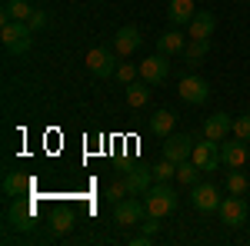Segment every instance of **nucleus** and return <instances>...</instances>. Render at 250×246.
Segmentation results:
<instances>
[{"label": "nucleus", "mask_w": 250, "mask_h": 246, "mask_svg": "<svg viewBox=\"0 0 250 246\" xmlns=\"http://www.w3.org/2000/svg\"><path fill=\"white\" fill-rule=\"evenodd\" d=\"M144 196H147V200H144V203H147V213H150V216H157V220L170 216L173 209H177V200H180V193H177L167 180H157V183L147 189Z\"/></svg>", "instance_id": "1"}, {"label": "nucleus", "mask_w": 250, "mask_h": 246, "mask_svg": "<svg viewBox=\"0 0 250 246\" xmlns=\"http://www.w3.org/2000/svg\"><path fill=\"white\" fill-rule=\"evenodd\" d=\"M0 40H3L7 54L20 57V54H27V50H30V43H34V30H30V23L14 20V23H3V27H0Z\"/></svg>", "instance_id": "2"}, {"label": "nucleus", "mask_w": 250, "mask_h": 246, "mask_svg": "<svg viewBox=\"0 0 250 246\" xmlns=\"http://www.w3.org/2000/svg\"><path fill=\"white\" fill-rule=\"evenodd\" d=\"M83 63H87V70H90L94 76L107 80V76L117 74V67H120V54H117V50H104V47H94V50H87Z\"/></svg>", "instance_id": "3"}, {"label": "nucleus", "mask_w": 250, "mask_h": 246, "mask_svg": "<svg viewBox=\"0 0 250 246\" xmlns=\"http://www.w3.org/2000/svg\"><path fill=\"white\" fill-rule=\"evenodd\" d=\"M34 220H37V207L27 203V200H20V196H14V203L7 209V227L14 229V233H30Z\"/></svg>", "instance_id": "4"}, {"label": "nucleus", "mask_w": 250, "mask_h": 246, "mask_svg": "<svg viewBox=\"0 0 250 246\" xmlns=\"http://www.w3.org/2000/svg\"><path fill=\"white\" fill-rule=\"evenodd\" d=\"M177 94H180V100H184V103L200 107V103H207V96H210V83H207L204 76H197V74H187V76H180Z\"/></svg>", "instance_id": "5"}, {"label": "nucleus", "mask_w": 250, "mask_h": 246, "mask_svg": "<svg viewBox=\"0 0 250 246\" xmlns=\"http://www.w3.org/2000/svg\"><path fill=\"white\" fill-rule=\"evenodd\" d=\"M147 216V203H140V200H120V203H114V223L117 227H140V220Z\"/></svg>", "instance_id": "6"}, {"label": "nucleus", "mask_w": 250, "mask_h": 246, "mask_svg": "<svg viewBox=\"0 0 250 246\" xmlns=\"http://www.w3.org/2000/svg\"><path fill=\"white\" fill-rule=\"evenodd\" d=\"M220 223L224 227H230V229H237V227H244L247 223V203H244V196H224L220 200Z\"/></svg>", "instance_id": "7"}, {"label": "nucleus", "mask_w": 250, "mask_h": 246, "mask_svg": "<svg viewBox=\"0 0 250 246\" xmlns=\"http://www.w3.org/2000/svg\"><path fill=\"white\" fill-rule=\"evenodd\" d=\"M170 76V57L167 54H150V57L140 63V80H147L150 87L164 83Z\"/></svg>", "instance_id": "8"}, {"label": "nucleus", "mask_w": 250, "mask_h": 246, "mask_svg": "<svg viewBox=\"0 0 250 246\" xmlns=\"http://www.w3.org/2000/svg\"><path fill=\"white\" fill-rule=\"evenodd\" d=\"M193 153V136L190 133H170L167 136V143H164V156L173 160V163H184V160H190Z\"/></svg>", "instance_id": "9"}, {"label": "nucleus", "mask_w": 250, "mask_h": 246, "mask_svg": "<svg viewBox=\"0 0 250 246\" xmlns=\"http://www.w3.org/2000/svg\"><path fill=\"white\" fill-rule=\"evenodd\" d=\"M220 200H224V196H220V189L213 187V183H197V187H193V196H190V203L200 209V213L220 209Z\"/></svg>", "instance_id": "10"}, {"label": "nucleus", "mask_w": 250, "mask_h": 246, "mask_svg": "<svg viewBox=\"0 0 250 246\" xmlns=\"http://www.w3.org/2000/svg\"><path fill=\"white\" fill-rule=\"evenodd\" d=\"M190 160L204 173H210V170H217V163H220V150H217V143H213V140H207V136H204V143H193Z\"/></svg>", "instance_id": "11"}, {"label": "nucleus", "mask_w": 250, "mask_h": 246, "mask_svg": "<svg viewBox=\"0 0 250 246\" xmlns=\"http://www.w3.org/2000/svg\"><path fill=\"white\" fill-rule=\"evenodd\" d=\"M213 27H217V17H213L210 10H197L193 20L187 23V37L190 40H210Z\"/></svg>", "instance_id": "12"}, {"label": "nucleus", "mask_w": 250, "mask_h": 246, "mask_svg": "<svg viewBox=\"0 0 250 246\" xmlns=\"http://www.w3.org/2000/svg\"><path fill=\"white\" fill-rule=\"evenodd\" d=\"M227 133H233V116L230 114H213L204 120V136L213 140V143H220Z\"/></svg>", "instance_id": "13"}, {"label": "nucleus", "mask_w": 250, "mask_h": 246, "mask_svg": "<svg viewBox=\"0 0 250 246\" xmlns=\"http://www.w3.org/2000/svg\"><path fill=\"white\" fill-rule=\"evenodd\" d=\"M247 156H250V150H247L244 140H237V143H220V163H227L230 170H240V167L247 163Z\"/></svg>", "instance_id": "14"}, {"label": "nucleus", "mask_w": 250, "mask_h": 246, "mask_svg": "<svg viewBox=\"0 0 250 246\" xmlns=\"http://www.w3.org/2000/svg\"><path fill=\"white\" fill-rule=\"evenodd\" d=\"M140 30H137V27H120V30H117V37H114V50L117 54H120V57H130V54H134L137 47H140Z\"/></svg>", "instance_id": "15"}, {"label": "nucleus", "mask_w": 250, "mask_h": 246, "mask_svg": "<svg viewBox=\"0 0 250 246\" xmlns=\"http://www.w3.org/2000/svg\"><path fill=\"white\" fill-rule=\"evenodd\" d=\"M187 40L190 37H180V30H167V34H160L157 37V54H167V57H173V54H184V47H187Z\"/></svg>", "instance_id": "16"}, {"label": "nucleus", "mask_w": 250, "mask_h": 246, "mask_svg": "<svg viewBox=\"0 0 250 246\" xmlns=\"http://www.w3.org/2000/svg\"><path fill=\"white\" fill-rule=\"evenodd\" d=\"M30 14H34V7H30L27 0H10V3H3V10H0V23H14V20L27 23Z\"/></svg>", "instance_id": "17"}, {"label": "nucleus", "mask_w": 250, "mask_h": 246, "mask_svg": "<svg viewBox=\"0 0 250 246\" xmlns=\"http://www.w3.org/2000/svg\"><path fill=\"white\" fill-rule=\"evenodd\" d=\"M124 180H127V189H130V193H147V189L154 187V170L130 167V170L124 173Z\"/></svg>", "instance_id": "18"}, {"label": "nucleus", "mask_w": 250, "mask_h": 246, "mask_svg": "<svg viewBox=\"0 0 250 246\" xmlns=\"http://www.w3.org/2000/svg\"><path fill=\"white\" fill-rule=\"evenodd\" d=\"M147 100H150V83L147 80H134V83H127V107H147Z\"/></svg>", "instance_id": "19"}, {"label": "nucleus", "mask_w": 250, "mask_h": 246, "mask_svg": "<svg viewBox=\"0 0 250 246\" xmlns=\"http://www.w3.org/2000/svg\"><path fill=\"white\" fill-rule=\"evenodd\" d=\"M30 176H23V173H17V170H10V173H3V193L7 196H23L27 189H30Z\"/></svg>", "instance_id": "20"}, {"label": "nucleus", "mask_w": 250, "mask_h": 246, "mask_svg": "<svg viewBox=\"0 0 250 246\" xmlns=\"http://www.w3.org/2000/svg\"><path fill=\"white\" fill-rule=\"evenodd\" d=\"M197 14V7H193V0H170V20L177 27H187Z\"/></svg>", "instance_id": "21"}, {"label": "nucleus", "mask_w": 250, "mask_h": 246, "mask_svg": "<svg viewBox=\"0 0 250 246\" xmlns=\"http://www.w3.org/2000/svg\"><path fill=\"white\" fill-rule=\"evenodd\" d=\"M200 173H204V170H200L193 160H184V163H177V176H173V180H177L180 187H197Z\"/></svg>", "instance_id": "22"}, {"label": "nucleus", "mask_w": 250, "mask_h": 246, "mask_svg": "<svg viewBox=\"0 0 250 246\" xmlns=\"http://www.w3.org/2000/svg\"><path fill=\"white\" fill-rule=\"evenodd\" d=\"M150 130H154V136H170L173 133V114L170 110H157L154 116H150Z\"/></svg>", "instance_id": "23"}, {"label": "nucleus", "mask_w": 250, "mask_h": 246, "mask_svg": "<svg viewBox=\"0 0 250 246\" xmlns=\"http://www.w3.org/2000/svg\"><path fill=\"white\" fill-rule=\"evenodd\" d=\"M207 54H210V40H187V47H184L180 57L187 60V63H197V60H204Z\"/></svg>", "instance_id": "24"}, {"label": "nucleus", "mask_w": 250, "mask_h": 246, "mask_svg": "<svg viewBox=\"0 0 250 246\" xmlns=\"http://www.w3.org/2000/svg\"><path fill=\"white\" fill-rule=\"evenodd\" d=\"M247 176H244V173L240 170H230V176H227V189H230L233 196H244V193H247Z\"/></svg>", "instance_id": "25"}, {"label": "nucleus", "mask_w": 250, "mask_h": 246, "mask_svg": "<svg viewBox=\"0 0 250 246\" xmlns=\"http://www.w3.org/2000/svg\"><path fill=\"white\" fill-rule=\"evenodd\" d=\"M127 196H130V189H127V180H124V176L107 187V200H110V203H120V200H127Z\"/></svg>", "instance_id": "26"}, {"label": "nucleus", "mask_w": 250, "mask_h": 246, "mask_svg": "<svg viewBox=\"0 0 250 246\" xmlns=\"http://www.w3.org/2000/svg\"><path fill=\"white\" fill-rule=\"evenodd\" d=\"M154 176H157V180H173V176H177V163L164 156L160 163H154Z\"/></svg>", "instance_id": "27"}, {"label": "nucleus", "mask_w": 250, "mask_h": 246, "mask_svg": "<svg viewBox=\"0 0 250 246\" xmlns=\"http://www.w3.org/2000/svg\"><path fill=\"white\" fill-rule=\"evenodd\" d=\"M114 76L120 80V83H124V87H127V83H134L137 76H140V67H134V63H120Z\"/></svg>", "instance_id": "28"}, {"label": "nucleus", "mask_w": 250, "mask_h": 246, "mask_svg": "<svg viewBox=\"0 0 250 246\" xmlns=\"http://www.w3.org/2000/svg\"><path fill=\"white\" fill-rule=\"evenodd\" d=\"M233 140L250 143V116H233Z\"/></svg>", "instance_id": "29"}, {"label": "nucleus", "mask_w": 250, "mask_h": 246, "mask_svg": "<svg viewBox=\"0 0 250 246\" xmlns=\"http://www.w3.org/2000/svg\"><path fill=\"white\" fill-rule=\"evenodd\" d=\"M74 227V213H57V216H54V233H67V229Z\"/></svg>", "instance_id": "30"}, {"label": "nucleus", "mask_w": 250, "mask_h": 246, "mask_svg": "<svg viewBox=\"0 0 250 246\" xmlns=\"http://www.w3.org/2000/svg\"><path fill=\"white\" fill-rule=\"evenodd\" d=\"M157 229H160L157 216H150V213H147V216L140 220V233H147V236H157Z\"/></svg>", "instance_id": "31"}, {"label": "nucleus", "mask_w": 250, "mask_h": 246, "mask_svg": "<svg viewBox=\"0 0 250 246\" xmlns=\"http://www.w3.org/2000/svg\"><path fill=\"white\" fill-rule=\"evenodd\" d=\"M27 23H30V30H34V34H37V30H43V27H47V14H43V10H34V14H30V20H27Z\"/></svg>", "instance_id": "32"}, {"label": "nucleus", "mask_w": 250, "mask_h": 246, "mask_svg": "<svg viewBox=\"0 0 250 246\" xmlns=\"http://www.w3.org/2000/svg\"><path fill=\"white\" fill-rule=\"evenodd\" d=\"M127 243H130V246H147V243H154V236H147V233H137V236H130Z\"/></svg>", "instance_id": "33"}, {"label": "nucleus", "mask_w": 250, "mask_h": 246, "mask_svg": "<svg viewBox=\"0 0 250 246\" xmlns=\"http://www.w3.org/2000/svg\"><path fill=\"white\" fill-rule=\"evenodd\" d=\"M247 3H250V0H247Z\"/></svg>", "instance_id": "34"}]
</instances>
